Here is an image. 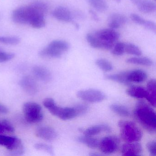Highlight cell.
Segmentation results:
<instances>
[{"label": "cell", "mask_w": 156, "mask_h": 156, "mask_svg": "<svg viewBox=\"0 0 156 156\" xmlns=\"http://www.w3.org/2000/svg\"><path fill=\"white\" fill-rule=\"evenodd\" d=\"M133 114L136 120L147 131L152 134L156 132V113L147 102L143 100L137 101Z\"/></svg>", "instance_id": "6da1fadb"}, {"label": "cell", "mask_w": 156, "mask_h": 156, "mask_svg": "<svg viewBox=\"0 0 156 156\" xmlns=\"http://www.w3.org/2000/svg\"><path fill=\"white\" fill-rule=\"evenodd\" d=\"M118 126L120 129L121 138L126 142H138L142 138L143 133L134 122L128 120H120L118 123Z\"/></svg>", "instance_id": "7a4b0ae2"}, {"label": "cell", "mask_w": 156, "mask_h": 156, "mask_svg": "<svg viewBox=\"0 0 156 156\" xmlns=\"http://www.w3.org/2000/svg\"><path fill=\"white\" fill-rule=\"evenodd\" d=\"M43 105L53 115L62 120L73 119L77 116L74 106L73 107L58 106L53 98H45L44 100Z\"/></svg>", "instance_id": "3957f363"}, {"label": "cell", "mask_w": 156, "mask_h": 156, "mask_svg": "<svg viewBox=\"0 0 156 156\" xmlns=\"http://www.w3.org/2000/svg\"><path fill=\"white\" fill-rule=\"evenodd\" d=\"M70 44L62 40H55L51 42L49 45L39 53L41 57L60 58L62 55L69 50Z\"/></svg>", "instance_id": "277c9868"}, {"label": "cell", "mask_w": 156, "mask_h": 156, "mask_svg": "<svg viewBox=\"0 0 156 156\" xmlns=\"http://www.w3.org/2000/svg\"><path fill=\"white\" fill-rule=\"evenodd\" d=\"M24 117L30 123H37L43 119L42 108L35 102H29L25 103L23 108Z\"/></svg>", "instance_id": "5b68a950"}, {"label": "cell", "mask_w": 156, "mask_h": 156, "mask_svg": "<svg viewBox=\"0 0 156 156\" xmlns=\"http://www.w3.org/2000/svg\"><path fill=\"white\" fill-rule=\"evenodd\" d=\"M0 146L6 147L12 155H22L24 147L21 140L16 136L0 135Z\"/></svg>", "instance_id": "8992f818"}, {"label": "cell", "mask_w": 156, "mask_h": 156, "mask_svg": "<svg viewBox=\"0 0 156 156\" xmlns=\"http://www.w3.org/2000/svg\"><path fill=\"white\" fill-rule=\"evenodd\" d=\"M119 144L120 140L116 136H107L99 140L98 147L101 152L106 155H109L117 150Z\"/></svg>", "instance_id": "52a82bcc"}, {"label": "cell", "mask_w": 156, "mask_h": 156, "mask_svg": "<svg viewBox=\"0 0 156 156\" xmlns=\"http://www.w3.org/2000/svg\"><path fill=\"white\" fill-rule=\"evenodd\" d=\"M77 97L89 103H95L102 102L106 98L105 93L95 89H88L78 91Z\"/></svg>", "instance_id": "ba28073f"}, {"label": "cell", "mask_w": 156, "mask_h": 156, "mask_svg": "<svg viewBox=\"0 0 156 156\" xmlns=\"http://www.w3.org/2000/svg\"><path fill=\"white\" fill-rule=\"evenodd\" d=\"M32 12L29 6H22L12 11V19L15 23L20 24L29 23Z\"/></svg>", "instance_id": "9c48e42d"}, {"label": "cell", "mask_w": 156, "mask_h": 156, "mask_svg": "<svg viewBox=\"0 0 156 156\" xmlns=\"http://www.w3.org/2000/svg\"><path fill=\"white\" fill-rule=\"evenodd\" d=\"M142 152V146L137 142H127L121 147V154L123 156H140Z\"/></svg>", "instance_id": "30bf717a"}, {"label": "cell", "mask_w": 156, "mask_h": 156, "mask_svg": "<svg viewBox=\"0 0 156 156\" xmlns=\"http://www.w3.org/2000/svg\"><path fill=\"white\" fill-rule=\"evenodd\" d=\"M94 35L102 41L115 43L119 39L120 35L115 30L111 29H103L97 31Z\"/></svg>", "instance_id": "8fae6325"}, {"label": "cell", "mask_w": 156, "mask_h": 156, "mask_svg": "<svg viewBox=\"0 0 156 156\" xmlns=\"http://www.w3.org/2000/svg\"><path fill=\"white\" fill-rule=\"evenodd\" d=\"M20 85L22 89L29 94H35L38 92V84L32 76H23L20 81Z\"/></svg>", "instance_id": "7c38bea8"}, {"label": "cell", "mask_w": 156, "mask_h": 156, "mask_svg": "<svg viewBox=\"0 0 156 156\" xmlns=\"http://www.w3.org/2000/svg\"><path fill=\"white\" fill-rule=\"evenodd\" d=\"M147 75L145 71L135 69L126 72V79L128 85L131 83H140L146 81Z\"/></svg>", "instance_id": "4fadbf2b"}, {"label": "cell", "mask_w": 156, "mask_h": 156, "mask_svg": "<svg viewBox=\"0 0 156 156\" xmlns=\"http://www.w3.org/2000/svg\"><path fill=\"white\" fill-rule=\"evenodd\" d=\"M87 41L92 47L96 49L111 50L115 43L105 41L97 38L94 35L89 34L86 36Z\"/></svg>", "instance_id": "5bb4252c"}, {"label": "cell", "mask_w": 156, "mask_h": 156, "mask_svg": "<svg viewBox=\"0 0 156 156\" xmlns=\"http://www.w3.org/2000/svg\"><path fill=\"white\" fill-rule=\"evenodd\" d=\"M140 12L151 13L156 11V4L151 0H129Z\"/></svg>", "instance_id": "9a60e30c"}, {"label": "cell", "mask_w": 156, "mask_h": 156, "mask_svg": "<svg viewBox=\"0 0 156 156\" xmlns=\"http://www.w3.org/2000/svg\"><path fill=\"white\" fill-rule=\"evenodd\" d=\"M52 14L54 18L60 21L69 23L73 21V15L71 11L69 9L63 6H59L55 8Z\"/></svg>", "instance_id": "2e32d148"}, {"label": "cell", "mask_w": 156, "mask_h": 156, "mask_svg": "<svg viewBox=\"0 0 156 156\" xmlns=\"http://www.w3.org/2000/svg\"><path fill=\"white\" fill-rule=\"evenodd\" d=\"M36 136L47 141H53L57 138L58 134L52 128L41 126L38 128L35 132Z\"/></svg>", "instance_id": "e0dca14e"}, {"label": "cell", "mask_w": 156, "mask_h": 156, "mask_svg": "<svg viewBox=\"0 0 156 156\" xmlns=\"http://www.w3.org/2000/svg\"><path fill=\"white\" fill-rule=\"evenodd\" d=\"M127 18L123 14L113 13L108 18V25L110 29L116 30L127 22Z\"/></svg>", "instance_id": "ac0fdd59"}, {"label": "cell", "mask_w": 156, "mask_h": 156, "mask_svg": "<svg viewBox=\"0 0 156 156\" xmlns=\"http://www.w3.org/2000/svg\"><path fill=\"white\" fill-rule=\"evenodd\" d=\"M111 131L110 127L107 124H99L94 125L84 129L83 131L84 135L89 136H93L98 135L102 132L109 133Z\"/></svg>", "instance_id": "d6986e66"}, {"label": "cell", "mask_w": 156, "mask_h": 156, "mask_svg": "<svg viewBox=\"0 0 156 156\" xmlns=\"http://www.w3.org/2000/svg\"><path fill=\"white\" fill-rule=\"evenodd\" d=\"M33 73L35 77L44 82H49L52 78L51 74L50 71L42 66H34L33 69Z\"/></svg>", "instance_id": "ffe728a7"}, {"label": "cell", "mask_w": 156, "mask_h": 156, "mask_svg": "<svg viewBox=\"0 0 156 156\" xmlns=\"http://www.w3.org/2000/svg\"><path fill=\"white\" fill-rule=\"evenodd\" d=\"M156 80L152 79L147 83L146 91L147 95L145 98L153 107L156 105Z\"/></svg>", "instance_id": "44dd1931"}, {"label": "cell", "mask_w": 156, "mask_h": 156, "mask_svg": "<svg viewBox=\"0 0 156 156\" xmlns=\"http://www.w3.org/2000/svg\"><path fill=\"white\" fill-rule=\"evenodd\" d=\"M32 14H39L44 16L48 11V6L43 2L37 1L31 2L28 5Z\"/></svg>", "instance_id": "7402d4cb"}, {"label": "cell", "mask_w": 156, "mask_h": 156, "mask_svg": "<svg viewBox=\"0 0 156 156\" xmlns=\"http://www.w3.org/2000/svg\"><path fill=\"white\" fill-rule=\"evenodd\" d=\"M126 92L129 96L136 98H145L147 95L146 88L138 86H131L126 89Z\"/></svg>", "instance_id": "603a6c76"}, {"label": "cell", "mask_w": 156, "mask_h": 156, "mask_svg": "<svg viewBox=\"0 0 156 156\" xmlns=\"http://www.w3.org/2000/svg\"><path fill=\"white\" fill-rule=\"evenodd\" d=\"M76 140L80 143H83L86 145L88 147L92 149L98 148L99 145V140L97 139L92 137V136H80L78 137Z\"/></svg>", "instance_id": "cb8c5ba5"}, {"label": "cell", "mask_w": 156, "mask_h": 156, "mask_svg": "<svg viewBox=\"0 0 156 156\" xmlns=\"http://www.w3.org/2000/svg\"><path fill=\"white\" fill-rule=\"evenodd\" d=\"M29 24L34 29H41L45 26V21L44 16L39 14H32Z\"/></svg>", "instance_id": "d4e9b609"}, {"label": "cell", "mask_w": 156, "mask_h": 156, "mask_svg": "<svg viewBox=\"0 0 156 156\" xmlns=\"http://www.w3.org/2000/svg\"><path fill=\"white\" fill-rule=\"evenodd\" d=\"M126 62L129 64L139 65L144 66H151L153 65V62L151 59L146 57H135L129 58Z\"/></svg>", "instance_id": "484cf974"}, {"label": "cell", "mask_w": 156, "mask_h": 156, "mask_svg": "<svg viewBox=\"0 0 156 156\" xmlns=\"http://www.w3.org/2000/svg\"><path fill=\"white\" fill-rule=\"evenodd\" d=\"M109 108L113 112L121 116L128 117L130 115L129 110L125 106L114 104L110 105Z\"/></svg>", "instance_id": "4316f807"}, {"label": "cell", "mask_w": 156, "mask_h": 156, "mask_svg": "<svg viewBox=\"0 0 156 156\" xmlns=\"http://www.w3.org/2000/svg\"><path fill=\"white\" fill-rule=\"evenodd\" d=\"M89 4L99 12H104L108 9L105 0H87Z\"/></svg>", "instance_id": "83f0119b"}, {"label": "cell", "mask_w": 156, "mask_h": 156, "mask_svg": "<svg viewBox=\"0 0 156 156\" xmlns=\"http://www.w3.org/2000/svg\"><path fill=\"white\" fill-rule=\"evenodd\" d=\"M125 51L128 54L136 56H140L142 55L140 49L132 43H125Z\"/></svg>", "instance_id": "f1b7e54d"}, {"label": "cell", "mask_w": 156, "mask_h": 156, "mask_svg": "<svg viewBox=\"0 0 156 156\" xmlns=\"http://www.w3.org/2000/svg\"><path fill=\"white\" fill-rule=\"evenodd\" d=\"M96 65L104 72H108L113 70V66L111 62L105 59H98L95 62Z\"/></svg>", "instance_id": "f546056e"}, {"label": "cell", "mask_w": 156, "mask_h": 156, "mask_svg": "<svg viewBox=\"0 0 156 156\" xmlns=\"http://www.w3.org/2000/svg\"><path fill=\"white\" fill-rule=\"evenodd\" d=\"M14 130V127L9 120L7 119L0 120V135L6 132L12 133Z\"/></svg>", "instance_id": "4dcf8cb0"}, {"label": "cell", "mask_w": 156, "mask_h": 156, "mask_svg": "<svg viewBox=\"0 0 156 156\" xmlns=\"http://www.w3.org/2000/svg\"><path fill=\"white\" fill-rule=\"evenodd\" d=\"M20 39L16 36H0V43L16 45L20 42Z\"/></svg>", "instance_id": "1f68e13d"}, {"label": "cell", "mask_w": 156, "mask_h": 156, "mask_svg": "<svg viewBox=\"0 0 156 156\" xmlns=\"http://www.w3.org/2000/svg\"><path fill=\"white\" fill-rule=\"evenodd\" d=\"M125 43L121 42H118L114 44L111 49V53L114 55L119 56L122 55L125 53Z\"/></svg>", "instance_id": "d6a6232c"}, {"label": "cell", "mask_w": 156, "mask_h": 156, "mask_svg": "<svg viewBox=\"0 0 156 156\" xmlns=\"http://www.w3.org/2000/svg\"><path fill=\"white\" fill-rule=\"evenodd\" d=\"M34 147L38 150L46 151L51 155H54L53 148L51 146L44 143H39L34 145Z\"/></svg>", "instance_id": "836d02e7"}, {"label": "cell", "mask_w": 156, "mask_h": 156, "mask_svg": "<svg viewBox=\"0 0 156 156\" xmlns=\"http://www.w3.org/2000/svg\"><path fill=\"white\" fill-rule=\"evenodd\" d=\"M77 116L84 115L89 110V106L86 104H78L74 106Z\"/></svg>", "instance_id": "e575fe53"}, {"label": "cell", "mask_w": 156, "mask_h": 156, "mask_svg": "<svg viewBox=\"0 0 156 156\" xmlns=\"http://www.w3.org/2000/svg\"><path fill=\"white\" fill-rule=\"evenodd\" d=\"M15 55L13 53H8L3 51L2 49L0 50V62H5L13 59Z\"/></svg>", "instance_id": "d590c367"}, {"label": "cell", "mask_w": 156, "mask_h": 156, "mask_svg": "<svg viewBox=\"0 0 156 156\" xmlns=\"http://www.w3.org/2000/svg\"><path fill=\"white\" fill-rule=\"evenodd\" d=\"M130 19L135 23L140 25H142L143 26H144L146 21V20L141 18L139 15L135 13H133L130 15Z\"/></svg>", "instance_id": "8d00e7d4"}, {"label": "cell", "mask_w": 156, "mask_h": 156, "mask_svg": "<svg viewBox=\"0 0 156 156\" xmlns=\"http://www.w3.org/2000/svg\"><path fill=\"white\" fill-rule=\"evenodd\" d=\"M147 148L148 151L151 156H156V143L155 140L148 142L147 144Z\"/></svg>", "instance_id": "74e56055"}, {"label": "cell", "mask_w": 156, "mask_h": 156, "mask_svg": "<svg viewBox=\"0 0 156 156\" xmlns=\"http://www.w3.org/2000/svg\"><path fill=\"white\" fill-rule=\"evenodd\" d=\"M143 27H145L146 29L151 31L155 32L156 30V25L155 23L151 21L146 20V23Z\"/></svg>", "instance_id": "f35d334b"}, {"label": "cell", "mask_w": 156, "mask_h": 156, "mask_svg": "<svg viewBox=\"0 0 156 156\" xmlns=\"http://www.w3.org/2000/svg\"><path fill=\"white\" fill-rule=\"evenodd\" d=\"M89 13H90V15H91V17H92V19L93 20H94L96 21H99V18H98V16L97 15L96 13L94 12L91 10L89 11Z\"/></svg>", "instance_id": "ab89813d"}, {"label": "cell", "mask_w": 156, "mask_h": 156, "mask_svg": "<svg viewBox=\"0 0 156 156\" xmlns=\"http://www.w3.org/2000/svg\"><path fill=\"white\" fill-rule=\"evenodd\" d=\"M8 112V108L5 106L0 104V114H6Z\"/></svg>", "instance_id": "60d3db41"}, {"label": "cell", "mask_w": 156, "mask_h": 156, "mask_svg": "<svg viewBox=\"0 0 156 156\" xmlns=\"http://www.w3.org/2000/svg\"><path fill=\"white\" fill-rule=\"evenodd\" d=\"M90 156H100V154H97V153H91V154H90Z\"/></svg>", "instance_id": "b9f144b4"}, {"label": "cell", "mask_w": 156, "mask_h": 156, "mask_svg": "<svg viewBox=\"0 0 156 156\" xmlns=\"http://www.w3.org/2000/svg\"><path fill=\"white\" fill-rule=\"evenodd\" d=\"M114 1L117 3H120L121 1V0H114Z\"/></svg>", "instance_id": "7bdbcfd3"}, {"label": "cell", "mask_w": 156, "mask_h": 156, "mask_svg": "<svg viewBox=\"0 0 156 156\" xmlns=\"http://www.w3.org/2000/svg\"><path fill=\"white\" fill-rule=\"evenodd\" d=\"M154 1H156V0H154Z\"/></svg>", "instance_id": "ee69618b"}, {"label": "cell", "mask_w": 156, "mask_h": 156, "mask_svg": "<svg viewBox=\"0 0 156 156\" xmlns=\"http://www.w3.org/2000/svg\"><path fill=\"white\" fill-rule=\"evenodd\" d=\"M0 49H1V48H0Z\"/></svg>", "instance_id": "f6af8a7d"}]
</instances>
